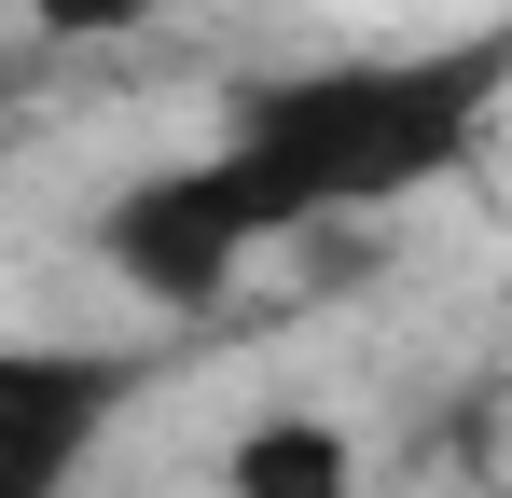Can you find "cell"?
Instances as JSON below:
<instances>
[{"label": "cell", "mask_w": 512, "mask_h": 498, "mask_svg": "<svg viewBox=\"0 0 512 498\" xmlns=\"http://www.w3.org/2000/svg\"><path fill=\"white\" fill-rule=\"evenodd\" d=\"M291 236V208H277V180H263L236 139L194 166H153V180H125L111 194V222H97V249H111V277L125 291H153V305H222V277L250 263V249Z\"/></svg>", "instance_id": "2"}, {"label": "cell", "mask_w": 512, "mask_h": 498, "mask_svg": "<svg viewBox=\"0 0 512 498\" xmlns=\"http://www.w3.org/2000/svg\"><path fill=\"white\" fill-rule=\"evenodd\" d=\"M125 402V374L111 360H70V346H28V360H0V415H14V498H56L84 471V443L111 429Z\"/></svg>", "instance_id": "3"}, {"label": "cell", "mask_w": 512, "mask_h": 498, "mask_svg": "<svg viewBox=\"0 0 512 498\" xmlns=\"http://www.w3.org/2000/svg\"><path fill=\"white\" fill-rule=\"evenodd\" d=\"M499 97V42H457V56H333V70H291L236 111V153L277 180L291 236L346 222V208H388L471 153Z\"/></svg>", "instance_id": "1"}, {"label": "cell", "mask_w": 512, "mask_h": 498, "mask_svg": "<svg viewBox=\"0 0 512 498\" xmlns=\"http://www.w3.org/2000/svg\"><path fill=\"white\" fill-rule=\"evenodd\" d=\"M167 0H28V28L42 42H111V28H153Z\"/></svg>", "instance_id": "5"}, {"label": "cell", "mask_w": 512, "mask_h": 498, "mask_svg": "<svg viewBox=\"0 0 512 498\" xmlns=\"http://www.w3.org/2000/svg\"><path fill=\"white\" fill-rule=\"evenodd\" d=\"M222 498H360V443L333 415H263L222 443Z\"/></svg>", "instance_id": "4"}]
</instances>
